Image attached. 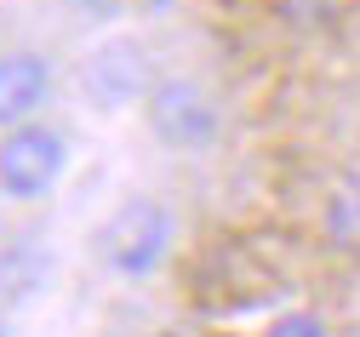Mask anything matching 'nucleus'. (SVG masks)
<instances>
[{
	"label": "nucleus",
	"mask_w": 360,
	"mask_h": 337,
	"mask_svg": "<svg viewBox=\"0 0 360 337\" xmlns=\"http://www.w3.org/2000/svg\"><path fill=\"white\" fill-rule=\"evenodd\" d=\"M149 86H155V75H149V58H143L138 40H109L92 58V91L103 103H126V98H138Z\"/></svg>",
	"instance_id": "5"
},
{
	"label": "nucleus",
	"mask_w": 360,
	"mask_h": 337,
	"mask_svg": "<svg viewBox=\"0 0 360 337\" xmlns=\"http://www.w3.org/2000/svg\"><path fill=\"white\" fill-rule=\"evenodd\" d=\"M52 91V69L40 52H6L0 58V126H29V115L46 103Z\"/></svg>",
	"instance_id": "4"
},
{
	"label": "nucleus",
	"mask_w": 360,
	"mask_h": 337,
	"mask_svg": "<svg viewBox=\"0 0 360 337\" xmlns=\"http://www.w3.org/2000/svg\"><path fill=\"white\" fill-rule=\"evenodd\" d=\"M263 337H326V326H321V314H281Z\"/></svg>",
	"instance_id": "7"
},
{
	"label": "nucleus",
	"mask_w": 360,
	"mask_h": 337,
	"mask_svg": "<svg viewBox=\"0 0 360 337\" xmlns=\"http://www.w3.org/2000/svg\"><path fill=\"white\" fill-rule=\"evenodd\" d=\"M321 229L332 240V252L360 257V177H338L332 183V195L321 206Z\"/></svg>",
	"instance_id": "6"
},
{
	"label": "nucleus",
	"mask_w": 360,
	"mask_h": 337,
	"mask_svg": "<svg viewBox=\"0 0 360 337\" xmlns=\"http://www.w3.org/2000/svg\"><path fill=\"white\" fill-rule=\"evenodd\" d=\"M172 252V212L160 201H126L103 229V257L120 280H149Z\"/></svg>",
	"instance_id": "2"
},
{
	"label": "nucleus",
	"mask_w": 360,
	"mask_h": 337,
	"mask_svg": "<svg viewBox=\"0 0 360 337\" xmlns=\"http://www.w3.org/2000/svg\"><path fill=\"white\" fill-rule=\"evenodd\" d=\"M63 160H69L63 137L52 126L29 120V126L6 132V143H0V189H6L12 201H40L63 177Z\"/></svg>",
	"instance_id": "3"
},
{
	"label": "nucleus",
	"mask_w": 360,
	"mask_h": 337,
	"mask_svg": "<svg viewBox=\"0 0 360 337\" xmlns=\"http://www.w3.org/2000/svg\"><path fill=\"white\" fill-rule=\"evenodd\" d=\"M217 126H223L217 98H212L200 80H189V75H166V80L149 86V132L166 143V149L195 155V149H206V143L217 137Z\"/></svg>",
	"instance_id": "1"
}]
</instances>
